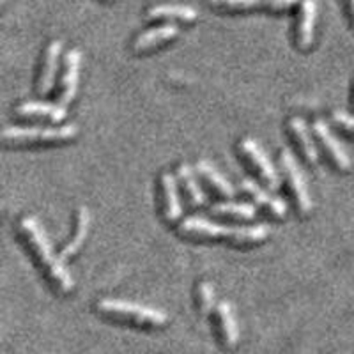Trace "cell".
<instances>
[{"instance_id":"6da1fadb","label":"cell","mask_w":354,"mask_h":354,"mask_svg":"<svg viewBox=\"0 0 354 354\" xmlns=\"http://www.w3.org/2000/svg\"><path fill=\"white\" fill-rule=\"evenodd\" d=\"M17 232L52 289L59 294L71 292L75 289V278L62 255L53 250L39 218L34 214H21L17 220Z\"/></svg>"},{"instance_id":"7a4b0ae2","label":"cell","mask_w":354,"mask_h":354,"mask_svg":"<svg viewBox=\"0 0 354 354\" xmlns=\"http://www.w3.org/2000/svg\"><path fill=\"white\" fill-rule=\"evenodd\" d=\"M177 232L183 238L197 241H225L236 246L261 245L270 238V227L264 223H245V225H227L204 216H186L179 221Z\"/></svg>"},{"instance_id":"3957f363","label":"cell","mask_w":354,"mask_h":354,"mask_svg":"<svg viewBox=\"0 0 354 354\" xmlns=\"http://www.w3.org/2000/svg\"><path fill=\"white\" fill-rule=\"evenodd\" d=\"M96 312L106 319L137 328H161L169 322V315L163 310L119 298L100 299L96 303Z\"/></svg>"},{"instance_id":"277c9868","label":"cell","mask_w":354,"mask_h":354,"mask_svg":"<svg viewBox=\"0 0 354 354\" xmlns=\"http://www.w3.org/2000/svg\"><path fill=\"white\" fill-rule=\"evenodd\" d=\"M77 124H12L2 129V142L6 145H37V144H68L78 137Z\"/></svg>"},{"instance_id":"5b68a950","label":"cell","mask_w":354,"mask_h":354,"mask_svg":"<svg viewBox=\"0 0 354 354\" xmlns=\"http://www.w3.org/2000/svg\"><path fill=\"white\" fill-rule=\"evenodd\" d=\"M278 165H280V174L286 181L287 192L294 202L296 213L299 216H306L314 209V198L310 195L308 185H306L305 174L301 167L298 165V160L289 149H283L278 156Z\"/></svg>"},{"instance_id":"8992f818","label":"cell","mask_w":354,"mask_h":354,"mask_svg":"<svg viewBox=\"0 0 354 354\" xmlns=\"http://www.w3.org/2000/svg\"><path fill=\"white\" fill-rule=\"evenodd\" d=\"M236 151H238V156L245 161L246 167L257 176V179L266 188H280V174H278L277 167L273 165L271 158L268 156V153L262 149V145L255 138H241L236 144Z\"/></svg>"},{"instance_id":"52a82bcc","label":"cell","mask_w":354,"mask_h":354,"mask_svg":"<svg viewBox=\"0 0 354 354\" xmlns=\"http://www.w3.org/2000/svg\"><path fill=\"white\" fill-rule=\"evenodd\" d=\"M317 17V0H299V4L296 6V15H294L292 37L294 46L301 52H308L314 46Z\"/></svg>"},{"instance_id":"ba28073f","label":"cell","mask_w":354,"mask_h":354,"mask_svg":"<svg viewBox=\"0 0 354 354\" xmlns=\"http://www.w3.org/2000/svg\"><path fill=\"white\" fill-rule=\"evenodd\" d=\"M82 62H84V53L80 48H69L62 59V71L57 85V103L69 106L75 101L80 85Z\"/></svg>"},{"instance_id":"9c48e42d","label":"cell","mask_w":354,"mask_h":354,"mask_svg":"<svg viewBox=\"0 0 354 354\" xmlns=\"http://www.w3.org/2000/svg\"><path fill=\"white\" fill-rule=\"evenodd\" d=\"M179 181L170 170H163L158 177V204L160 216L165 223H177L183 220V204L179 197Z\"/></svg>"},{"instance_id":"30bf717a","label":"cell","mask_w":354,"mask_h":354,"mask_svg":"<svg viewBox=\"0 0 354 354\" xmlns=\"http://www.w3.org/2000/svg\"><path fill=\"white\" fill-rule=\"evenodd\" d=\"M64 52V43L61 39H52L44 46L39 59L36 77V93L39 96H48L52 88L55 87L57 75L61 71V57Z\"/></svg>"},{"instance_id":"8fae6325","label":"cell","mask_w":354,"mask_h":354,"mask_svg":"<svg viewBox=\"0 0 354 354\" xmlns=\"http://www.w3.org/2000/svg\"><path fill=\"white\" fill-rule=\"evenodd\" d=\"M312 131H314V137L317 138L321 149L324 151L333 169H337L338 172H349L353 161H351V156L347 154L342 142L338 140L335 133L331 131L330 124L324 119H315L314 124H312Z\"/></svg>"},{"instance_id":"7c38bea8","label":"cell","mask_w":354,"mask_h":354,"mask_svg":"<svg viewBox=\"0 0 354 354\" xmlns=\"http://www.w3.org/2000/svg\"><path fill=\"white\" fill-rule=\"evenodd\" d=\"M239 188L250 198L252 204L257 205L259 209L266 211V213L271 214L273 218H278V220L287 216V211H289L287 202L282 197L271 194V189L266 188L262 183H255L254 179H243L239 183Z\"/></svg>"},{"instance_id":"4fadbf2b","label":"cell","mask_w":354,"mask_h":354,"mask_svg":"<svg viewBox=\"0 0 354 354\" xmlns=\"http://www.w3.org/2000/svg\"><path fill=\"white\" fill-rule=\"evenodd\" d=\"M181 34V28L177 24H160L153 27L145 28L142 32L133 37L131 41V52L142 55V53H149L153 50L161 48L163 44H169L176 41Z\"/></svg>"},{"instance_id":"5bb4252c","label":"cell","mask_w":354,"mask_h":354,"mask_svg":"<svg viewBox=\"0 0 354 354\" xmlns=\"http://www.w3.org/2000/svg\"><path fill=\"white\" fill-rule=\"evenodd\" d=\"M298 4L299 0H209L211 8L221 12H283L296 8Z\"/></svg>"},{"instance_id":"9a60e30c","label":"cell","mask_w":354,"mask_h":354,"mask_svg":"<svg viewBox=\"0 0 354 354\" xmlns=\"http://www.w3.org/2000/svg\"><path fill=\"white\" fill-rule=\"evenodd\" d=\"M287 133H289L294 147L298 149L299 156L303 158L306 165H315L319 161V151L305 119L301 115L289 117L287 119Z\"/></svg>"},{"instance_id":"2e32d148","label":"cell","mask_w":354,"mask_h":354,"mask_svg":"<svg viewBox=\"0 0 354 354\" xmlns=\"http://www.w3.org/2000/svg\"><path fill=\"white\" fill-rule=\"evenodd\" d=\"M15 115L20 119H36V121H50L52 124H61L68 119V106L61 103L48 101H21L15 106Z\"/></svg>"},{"instance_id":"e0dca14e","label":"cell","mask_w":354,"mask_h":354,"mask_svg":"<svg viewBox=\"0 0 354 354\" xmlns=\"http://www.w3.org/2000/svg\"><path fill=\"white\" fill-rule=\"evenodd\" d=\"M201 12L188 4H156L145 9V18L161 24H186L192 25L198 20Z\"/></svg>"},{"instance_id":"ac0fdd59","label":"cell","mask_w":354,"mask_h":354,"mask_svg":"<svg viewBox=\"0 0 354 354\" xmlns=\"http://www.w3.org/2000/svg\"><path fill=\"white\" fill-rule=\"evenodd\" d=\"M73 220L75 221H73L71 236H69V239L62 245L61 252H59L64 261L75 257L82 250V246L85 245V241H87L88 230H91V211H88L87 205H78Z\"/></svg>"},{"instance_id":"d6986e66","label":"cell","mask_w":354,"mask_h":354,"mask_svg":"<svg viewBox=\"0 0 354 354\" xmlns=\"http://www.w3.org/2000/svg\"><path fill=\"white\" fill-rule=\"evenodd\" d=\"M214 321H216L218 337L225 349H234L239 342V326L236 314L229 301H220L214 308Z\"/></svg>"},{"instance_id":"ffe728a7","label":"cell","mask_w":354,"mask_h":354,"mask_svg":"<svg viewBox=\"0 0 354 354\" xmlns=\"http://www.w3.org/2000/svg\"><path fill=\"white\" fill-rule=\"evenodd\" d=\"M177 181H179V186H181L183 194L188 198L189 205L192 207H204L207 204V197H205L204 189H202L201 181H198V172L197 169L189 165L188 161H181L177 165L176 170Z\"/></svg>"},{"instance_id":"44dd1931","label":"cell","mask_w":354,"mask_h":354,"mask_svg":"<svg viewBox=\"0 0 354 354\" xmlns=\"http://www.w3.org/2000/svg\"><path fill=\"white\" fill-rule=\"evenodd\" d=\"M195 169H197L201 179H204L205 185L209 186L216 195H220L223 198H232L236 195V189H234L232 183L209 160H198L195 163Z\"/></svg>"},{"instance_id":"7402d4cb","label":"cell","mask_w":354,"mask_h":354,"mask_svg":"<svg viewBox=\"0 0 354 354\" xmlns=\"http://www.w3.org/2000/svg\"><path fill=\"white\" fill-rule=\"evenodd\" d=\"M211 214L214 218L232 221H252L257 218V205L252 202L220 201L211 205Z\"/></svg>"},{"instance_id":"603a6c76","label":"cell","mask_w":354,"mask_h":354,"mask_svg":"<svg viewBox=\"0 0 354 354\" xmlns=\"http://www.w3.org/2000/svg\"><path fill=\"white\" fill-rule=\"evenodd\" d=\"M195 305H197L198 314L201 315H209L213 314L214 308H216V290L214 286L207 280H201V282L195 286Z\"/></svg>"},{"instance_id":"cb8c5ba5","label":"cell","mask_w":354,"mask_h":354,"mask_svg":"<svg viewBox=\"0 0 354 354\" xmlns=\"http://www.w3.org/2000/svg\"><path fill=\"white\" fill-rule=\"evenodd\" d=\"M331 122L337 126L338 129H342L344 133L354 137V115L344 110H333L331 112Z\"/></svg>"},{"instance_id":"d4e9b609","label":"cell","mask_w":354,"mask_h":354,"mask_svg":"<svg viewBox=\"0 0 354 354\" xmlns=\"http://www.w3.org/2000/svg\"><path fill=\"white\" fill-rule=\"evenodd\" d=\"M344 6H346L347 18H349L351 25H353L354 28V0H344Z\"/></svg>"},{"instance_id":"484cf974","label":"cell","mask_w":354,"mask_h":354,"mask_svg":"<svg viewBox=\"0 0 354 354\" xmlns=\"http://www.w3.org/2000/svg\"><path fill=\"white\" fill-rule=\"evenodd\" d=\"M105 2H115V0H105Z\"/></svg>"},{"instance_id":"4316f807","label":"cell","mask_w":354,"mask_h":354,"mask_svg":"<svg viewBox=\"0 0 354 354\" xmlns=\"http://www.w3.org/2000/svg\"><path fill=\"white\" fill-rule=\"evenodd\" d=\"M353 105H354V91H353Z\"/></svg>"}]
</instances>
